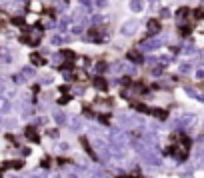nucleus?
Listing matches in <instances>:
<instances>
[{
	"label": "nucleus",
	"mask_w": 204,
	"mask_h": 178,
	"mask_svg": "<svg viewBox=\"0 0 204 178\" xmlns=\"http://www.w3.org/2000/svg\"><path fill=\"white\" fill-rule=\"evenodd\" d=\"M10 110V102L6 100L4 96H0V114H4V112Z\"/></svg>",
	"instance_id": "11"
},
{
	"label": "nucleus",
	"mask_w": 204,
	"mask_h": 178,
	"mask_svg": "<svg viewBox=\"0 0 204 178\" xmlns=\"http://www.w3.org/2000/svg\"><path fill=\"white\" fill-rule=\"evenodd\" d=\"M12 22H14L16 26H22V24H24V20H22V18H12Z\"/></svg>",
	"instance_id": "26"
},
{
	"label": "nucleus",
	"mask_w": 204,
	"mask_h": 178,
	"mask_svg": "<svg viewBox=\"0 0 204 178\" xmlns=\"http://www.w3.org/2000/svg\"><path fill=\"white\" fill-rule=\"evenodd\" d=\"M22 72H24V74H26V76H32V74H34V72H32V68H24Z\"/></svg>",
	"instance_id": "28"
},
{
	"label": "nucleus",
	"mask_w": 204,
	"mask_h": 178,
	"mask_svg": "<svg viewBox=\"0 0 204 178\" xmlns=\"http://www.w3.org/2000/svg\"><path fill=\"white\" fill-rule=\"evenodd\" d=\"M80 142H82V146H84V150H86V152H88V156L96 160V152H94V150H92V146H90V142H88V138H82Z\"/></svg>",
	"instance_id": "9"
},
{
	"label": "nucleus",
	"mask_w": 204,
	"mask_h": 178,
	"mask_svg": "<svg viewBox=\"0 0 204 178\" xmlns=\"http://www.w3.org/2000/svg\"><path fill=\"white\" fill-rule=\"evenodd\" d=\"M50 42H52V44H56V46H58V44L62 42V36H52V40H50Z\"/></svg>",
	"instance_id": "25"
},
{
	"label": "nucleus",
	"mask_w": 204,
	"mask_h": 178,
	"mask_svg": "<svg viewBox=\"0 0 204 178\" xmlns=\"http://www.w3.org/2000/svg\"><path fill=\"white\" fill-rule=\"evenodd\" d=\"M106 66H108L106 62H98V64H96V70H98V72H104V70H106Z\"/></svg>",
	"instance_id": "19"
},
{
	"label": "nucleus",
	"mask_w": 204,
	"mask_h": 178,
	"mask_svg": "<svg viewBox=\"0 0 204 178\" xmlns=\"http://www.w3.org/2000/svg\"><path fill=\"white\" fill-rule=\"evenodd\" d=\"M194 42H196V44H202V46H204V32H196V34H194Z\"/></svg>",
	"instance_id": "18"
},
{
	"label": "nucleus",
	"mask_w": 204,
	"mask_h": 178,
	"mask_svg": "<svg viewBox=\"0 0 204 178\" xmlns=\"http://www.w3.org/2000/svg\"><path fill=\"white\" fill-rule=\"evenodd\" d=\"M158 32H160V22L158 20H150L148 22V36H154Z\"/></svg>",
	"instance_id": "6"
},
{
	"label": "nucleus",
	"mask_w": 204,
	"mask_h": 178,
	"mask_svg": "<svg viewBox=\"0 0 204 178\" xmlns=\"http://www.w3.org/2000/svg\"><path fill=\"white\" fill-rule=\"evenodd\" d=\"M196 78H198V80L204 78V68H198V70H196Z\"/></svg>",
	"instance_id": "23"
},
{
	"label": "nucleus",
	"mask_w": 204,
	"mask_h": 178,
	"mask_svg": "<svg viewBox=\"0 0 204 178\" xmlns=\"http://www.w3.org/2000/svg\"><path fill=\"white\" fill-rule=\"evenodd\" d=\"M128 6H130L132 12H136V14H138V12H142V10H144V6H146V4H144V0H130Z\"/></svg>",
	"instance_id": "5"
},
{
	"label": "nucleus",
	"mask_w": 204,
	"mask_h": 178,
	"mask_svg": "<svg viewBox=\"0 0 204 178\" xmlns=\"http://www.w3.org/2000/svg\"><path fill=\"white\" fill-rule=\"evenodd\" d=\"M92 6L98 10H104L106 6H108V0H92Z\"/></svg>",
	"instance_id": "13"
},
{
	"label": "nucleus",
	"mask_w": 204,
	"mask_h": 178,
	"mask_svg": "<svg viewBox=\"0 0 204 178\" xmlns=\"http://www.w3.org/2000/svg\"><path fill=\"white\" fill-rule=\"evenodd\" d=\"M190 68H192V66H190V62H182L180 66H178V70H180L182 74H186V72H190Z\"/></svg>",
	"instance_id": "16"
},
{
	"label": "nucleus",
	"mask_w": 204,
	"mask_h": 178,
	"mask_svg": "<svg viewBox=\"0 0 204 178\" xmlns=\"http://www.w3.org/2000/svg\"><path fill=\"white\" fill-rule=\"evenodd\" d=\"M54 120H56L58 124H64V122H66V116L62 114V112H56V114H54Z\"/></svg>",
	"instance_id": "17"
},
{
	"label": "nucleus",
	"mask_w": 204,
	"mask_h": 178,
	"mask_svg": "<svg viewBox=\"0 0 204 178\" xmlns=\"http://www.w3.org/2000/svg\"><path fill=\"white\" fill-rule=\"evenodd\" d=\"M24 134H26V138L28 140H32V142H38V134H36V130H34V126H28V128L24 130Z\"/></svg>",
	"instance_id": "8"
},
{
	"label": "nucleus",
	"mask_w": 204,
	"mask_h": 178,
	"mask_svg": "<svg viewBox=\"0 0 204 178\" xmlns=\"http://www.w3.org/2000/svg\"><path fill=\"white\" fill-rule=\"evenodd\" d=\"M126 60H130L132 64H140L144 58H142V52H140V50H130V52L126 54Z\"/></svg>",
	"instance_id": "3"
},
{
	"label": "nucleus",
	"mask_w": 204,
	"mask_h": 178,
	"mask_svg": "<svg viewBox=\"0 0 204 178\" xmlns=\"http://www.w3.org/2000/svg\"><path fill=\"white\" fill-rule=\"evenodd\" d=\"M160 42H162L160 38H150V40H146V42L142 44V50H146V52H152V50L160 48Z\"/></svg>",
	"instance_id": "2"
},
{
	"label": "nucleus",
	"mask_w": 204,
	"mask_h": 178,
	"mask_svg": "<svg viewBox=\"0 0 204 178\" xmlns=\"http://www.w3.org/2000/svg\"><path fill=\"white\" fill-rule=\"evenodd\" d=\"M108 20V16H104V14H98V16H94V22H106Z\"/></svg>",
	"instance_id": "21"
},
{
	"label": "nucleus",
	"mask_w": 204,
	"mask_h": 178,
	"mask_svg": "<svg viewBox=\"0 0 204 178\" xmlns=\"http://www.w3.org/2000/svg\"><path fill=\"white\" fill-rule=\"evenodd\" d=\"M100 122H102V124H106V126H108L110 118H108V116H100Z\"/></svg>",
	"instance_id": "27"
},
{
	"label": "nucleus",
	"mask_w": 204,
	"mask_h": 178,
	"mask_svg": "<svg viewBox=\"0 0 204 178\" xmlns=\"http://www.w3.org/2000/svg\"><path fill=\"white\" fill-rule=\"evenodd\" d=\"M4 168H22V162H20V160H16V162H6L4 164Z\"/></svg>",
	"instance_id": "15"
},
{
	"label": "nucleus",
	"mask_w": 204,
	"mask_h": 178,
	"mask_svg": "<svg viewBox=\"0 0 204 178\" xmlns=\"http://www.w3.org/2000/svg\"><path fill=\"white\" fill-rule=\"evenodd\" d=\"M30 10H32L34 14H38V12H40V10H42V4H40V2H38V0H30Z\"/></svg>",
	"instance_id": "12"
},
{
	"label": "nucleus",
	"mask_w": 204,
	"mask_h": 178,
	"mask_svg": "<svg viewBox=\"0 0 204 178\" xmlns=\"http://www.w3.org/2000/svg\"><path fill=\"white\" fill-rule=\"evenodd\" d=\"M94 86L98 88V90H106V88H108V82L102 76H94Z\"/></svg>",
	"instance_id": "7"
},
{
	"label": "nucleus",
	"mask_w": 204,
	"mask_h": 178,
	"mask_svg": "<svg viewBox=\"0 0 204 178\" xmlns=\"http://www.w3.org/2000/svg\"><path fill=\"white\" fill-rule=\"evenodd\" d=\"M142 156H144V160H146L148 164H152V166H158V164H160V158H158L154 152H150V150H144Z\"/></svg>",
	"instance_id": "4"
},
{
	"label": "nucleus",
	"mask_w": 204,
	"mask_h": 178,
	"mask_svg": "<svg viewBox=\"0 0 204 178\" xmlns=\"http://www.w3.org/2000/svg\"><path fill=\"white\" fill-rule=\"evenodd\" d=\"M68 22H70V20H68V18H64V20H60V24H58V26H60V30H62V32H64V30H66V26H68Z\"/></svg>",
	"instance_id": "20"
},
{
	"label": "nucleus",
	"mask_w": 204,
	"mask_h": 178,
	"mask_svg": "<svg viewBox=\"0 0 204 178\" xmlns=\"http://www.w3.org/2000/svg\"><path fill=\"white\" fill-rule=\"evenodd\" d=\"M12 178H14V176H12Z\"/></svg>",
	"instance_id": "31"
},
{
	"label": "nucleus",
	"mask_w": 204,
	"mask_h": 178,
	"mask_svg": "<svg viewBox=\"0 0 204 178\" xmlns=\"http://www.w3.org/2000/svg\"><path fill=\"white\" fill-rule=\"evenodd\" d=\"M202 2H204V0H202Z\"/></svg>",
	"instance_id": "30"
},
{
	"label": "nucleus",
	"mask_w": 204,
	"mask_h": 178,
	"mask_svg": "<svg viewBox=\"0 0 204 178\" xmlns=\"http://www.w3.org/2000/svg\"><path fill=\"white\" fill-rule=\"evenodd\" d=\"M186 14H188V10H186V8H180V10H178V14H176V16H178V18H184Z\"/></svg>",
	"instance_id": "22"
},
{
	"label": "nucleus",
	"mask_w": 204,
	"mask_h": 178,
	"mask_svg": "<svg viewBox=\"0 0 204 178\" xmlns=\"http://www.w3.org/2000/svg\"><path fill=\"white\" fill-rule=\"evenodd\" d=\"M184 52H186V54H192V52H194V46H186Z\"/></svg>",
	"instance_id": "29"
},
{
	"label": "nucleus",
	"mask_w": 204,
	"mask_h": 178,
	"mask_svg": "<svg viewBox=\"0 0 204 178\" xmlns=\"http://www.w3.org/2000/svg\"><path fill=\"white\" fill-rule=\"evenodd\" d=\"M82 30H84V28H82V24H78V26L72 28V32H74V34H82Z\"/></svg>",
	"instance_id": "24"
},
{
	"label": "nucleus",
	"mask_w": 204,
	"mask_h": 178,
	"mask_svg": "<svg viewBox=\"0 0 204 178\" xmlns=\"http://www.w3.org/2000/svg\"><path fill=\"white\" fill-rule=\"evenodd\" d=\"M30 62H32L34 66H42V64H46V60H44L40 54H32V56H30Z\"/></svg>",
	"instance_id": "10"
},
{
	"label": "nucleus",
	"mask_w": 204,
	"mask_h": 178,
	"mask_svg": "<svg viewBox=\"0 0 204 178\" xmlns=\"http://www.w3.org/2000/svg\"><path fill=\"white\" fill-rule=\"evenodd\" d=\"M138 28H140V22H138L136 18H130V20H126V22L122 24L120 34H122V36H134V34L138 32Z\"/></svg>",
	"instance_id": "1"
},
{
	"label": "nucleus",
	"mask_w": 204,
	"mask_h": 178,
	"mask_svg": "<svg viewBox=\"0 0 204 178\" xmlns=\"http://www.w3.org/2000/svg\"><path fill=\"white\" fill-rule=\"evenodd\" d=\"M60 54H62V58H68L70 62H72V60H74V58H76V54L72 52V50H62Z\"/></svg>",
	"instance_id": "14"
}]
</instances>
